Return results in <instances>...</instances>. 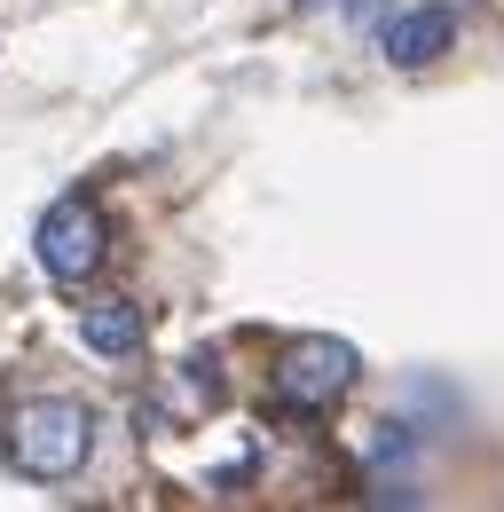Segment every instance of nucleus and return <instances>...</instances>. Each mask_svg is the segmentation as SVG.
I'll use <instances>...</instances> for the list:
<instances>
[{"instance_id":"obj_3","label":"nucleus","mask_w":504,"mask_h":512,"mask_svg":"<svg viewBox=\"0 0 504 512\" xmlns=\"http://www.w3.org/2000/svg\"><path fill=\"white\" fill-rule=\"evenodd\" d=\"M355 386V347L347 339H292L284 347V363H276V394L292 402V410H331L339 394Z\"/></svg>"},{"instance_id":"obj_1","label":"nucleus","mask_w":504,"mask_h":512,"mask_svg":"<svg viewBox=\"0 0 504 512\" xmlns=\"http://www.w3.org/2000/svg\"><path fill=\"white\" fill-rule=\"evenodd\" d=\"M8 465L24 473V481H71L87 457H95V418H87V402H71V394H40V402H24L16 418H8Z\"/></svg>"},{"instance_id":"obj_2","label":"nucleus","mask_w":504,"mask_h":512,"mask_svg":"<svg viewBox=\"0 0 504 512\" xmlns=\"http://www.w3.org/2000/svg\"><path fill=\"white\" fill-rule=\"evenodd\" d=\"M32 245H40V268H48L56 284H87V276L103 268V213L71 190L40 213V237H32Z\"/></svg>"},{"instance_id":"obj_6","label":"nucleus","mask_w":504,"mask_h":512,"mask_svg":"<svg viewBox=\"0 0 504 512\" xmlns=\"http://www.w3.org/2000/svg\"><path fill=\"white\" fill-rule=\"evenodd\" d=\"M308 8H315V0H308ZM339 8H347V16H371L378 0H339Z\"/></svg>"},{"instance_id":"obj_4","label":"nucleus","mask_w":504,"mask_h":512,"mask_svg":"<svg viewBox=\"0 0 504 512\" xmlns=\"http://www.w3.org/2000/svg\"><path fill=\"white\" fill-rule=\"evenodd\" d=\"M449 40H457V16H449V0H434V8L394 16V24L378 32V56L394 71H426L434 56H449Z\"/></svg>"},{"instance_id":"obj_5","label":"nucleus","mask_w":504,"mask_h":512,"mask_svg":"<svg viewBox=\"0 0 504 512\" xmlns=\"http://www.w3.org/2000/svg\"><path fill=\"white\" fill-rule=\"evenodd\" d=\"M79 339H87L95 355H111V363H126V355H142V339H150V323H142V308H126V300H111V308H87V316H79Z\"/></svg>"}]
</instances>
